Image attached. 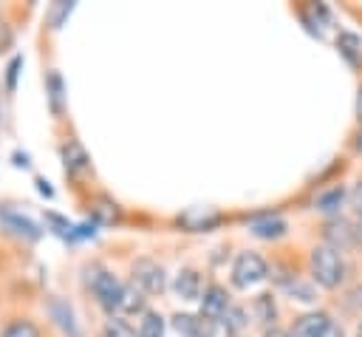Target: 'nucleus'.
I'll list each match as a JSON object with an SVG mask.
<instances>
[{
  "label": "nucleus",
  "mask_w": 362,
  "mask_h": 337,
  "mask_svg": "<svg viewBox=\"0 0 362 337\" xmlns=\"http://www.w3.org/2000/svg\"><path fill=\"white\" fill-rule=\"evenodd\" d=\"M356 122L362 125V85H359V91H356Z\"/></svg>",
  "instance_id": "36"
},
{
  "label": "nucleus",
  "mask_w": 362,
  "mask_h": 337,
  "mask_svg": "<svg viewBox=\"0 0 362 337\" xmlns=\"http://www.w3.org/2000/svg\"><path fill=\"white\" fill-rule=\"evenodd\" d=\"M144 292L133 283L122 286V300H119V314H144Z\"/></svg>",
  "instance_id": "16"
},
{
  "label": "nucleus",
  "mask_w": 362,
  "mask_h": 337,
  "mask_svg": "<svg viewBox=\"0 0 362 337\" xmlns=\"http://www.w3.org/2000/svg\"><path fill=\"white\" fill-rule=\"evenodd\" d=\"M354 238H356V244H362V218L354 224Z\"/></svg>",
  "instance_id": "37"
},
{
  "label": "nucleus",
  "mask_w": 362,
  "mask_h": 337,
  "mask_svg": "<svg viewBox=\"0 0 362 337\" xmlns=\"http://www.w3.org/2000/svg\"><path fill=\"white\" fill-rule=\"evenodd\" d=\"M218 221H221V212H215V210H209V207H192V210H187L184 215H178V224L187 227V229H192V232L212 229Z\"/></svg>",
  "instance_id": "14"
},
{
  "label": "nucleus",
  "mask_w": 362,
  "mask_h": 337,
  "mask_svg": "<svg viewBox=\"0 0 362 337\" xmlns=\"http://www.w3.org/2000/svg\"><path fill=\"white\" fill-rule=\"evenodd\" d=\"M62 164H65V173L68 176H79V173H88L90 170V159H88L85 147L76 139H68L62 144Z\"/></svg>",
  "instance_id": "11"
},
{
  "label": "nucleus",
  "mask_w": 362,
  "mask_h": 337,
  "mask_svg": "<svg viewBox=\"0 0 362 337\" xmlns=\"http://www.w3.org/2000/svg\"><path fill=\"white\" fill-rule=\"evenodd\" d=\"M342 300H345V306H348L351 312H362V283L354 286V289H348Z\"/></svg>",
  "instance_id": "29"
},
{
  "label": "nucleus",
  "mask_w": 362,
  "mask_h": 337,
  "mask_svg": "<svg viewBox=\"0 0 362 337\" xmlns=\"http://www.w3.org/2000/svg\"><path fill=\"white\" fill-rule=\"evenodd\" d=\"M130 283L139 286L144 295H161L167 289L164 266L153 258H136L130 263Z\"/></svg>",
  "instance_id": "4"
},
{
  "label": "nucleus",
  "mask_w": 362,
  "mask_h": 337,
  "mask_svg": "<svg viewBox=\"0 0 362 337\" xmlns=\"http://www.w3.org/2000/svg\"><path fill=\"white\" fill-rule=\"evenodd\" d=\"M252 312H255V317H257L260 323H266V329L277 326V323H274V320H277V303H274V295H269V292L257 295V297L252 300Z\"/></svg>",
  "instance_id": "17"
},
{
  "label": "nucleus",
  "mask_w": 362,
  "mask_h": 337,
  "mask_svg": "<svg viewBox=\"0 0 362 337\" xmlns=\"http://www.w3.org/2000/svg\"><path fill=\"white\" fill-rule=\"evenodd\" d=\"M93 218H96V224H116L122 218V210H119L116 201L102 195V198L93 201Z\"/></svg>",
  "instance_id": "20"
},
{
  "label": "nucleus",
  "mask_w": 362,
  "mask_h": 337,
  "mask_svg": "<svg viewBox=\"0 0 362 337\" xmlns=\"http://www.w3.org/2000/svg\"><path fill=\"white\" fill-rule=\"evenodd\" d=\"M351 207L356 210V215L362 218V178L354 184V190H351Z\"/></svg>",
  "instance_id": "31"
},
{
  "label": "nucleus",
  "mask_w": 362,
  "mask_h": 337,
  "mask_svg": "<svg viewBox=\"0 0 362 337\" xmlns=\"http://www.w3.org/2000/svg\"><path fill=\"white\" fill-rule=\"evenodd\" d=\"M88 286H90L93 300L99 303V309L107 312L110 317H116V314H119V300H122V286H124V283H122L110 269H105V266H90V269H88Z\"/></svg>",
  "instance_id": "2"
},
{
  "label": "nucleus",
  "mask_w": 362,
  "mask_h": 337,
  "mask_svg": "<svg viewBox=\"0 0 362 337\" xmlns=\"http://www.w3.org/2000/svg\"><path fill=\"white\" fill-rule=\"evenodd\" d=\"M286 289L291 292V300H303V303H314V300H317L314 286H311V283H303V280H297V278H291V280L286 283Z\"/></svg>",
  "instance_id": "25"
},
{
  "label": "nucleus",
  "mask_w": 362,
  "mask_h": 337,
  "mask_svg": "<svg viewBox=\"0 0 362 337\" xmlns=\"http://www.w3.org/2000/svg\"><path fill=\"white\" fill-rule=\"evenodd\" d=\"M232 306L226 289L221 283H209L204 292H201V317H209V320H221L226 314V309Z\"/></svg>",
  "instance_id": "6"
},
{
  "label": "nucleus",
  "mask_w": 362,
  "mask_h": 337,
  "mask_svg": "<svg viewBox=\"0 0 362 337\" xmlns=\"http://www.w3.org/2000/svg\"><path fill=\"white\" fill-rule=\"evenodd\" d=\"M342 201H345V190H342V187H331V190L320 193L314 204H317V210H320V212H328V215H334V212H339Z\"/></svg>",
  "instance_id": "21"
},
{
  "label": "nucleus",
  "mask_w": 362,
  "mask_h": 337,
  "mask_svg": "<svg viewBox=\"0 0 362 337\" xmlns=\"http://www.w3.org/2000/svg\"><path fill=\"white\" fill-rule=\"evenodd\" d=\"M0 224H3L8 232H14V235H20V238H25V241H40V238H42V229H40L28 215H23V212H17V210L0 207Z\"/></svg>",
  "instance_id": "7"
},
{
  "label": "nucleus",
  "mask_w": 362,
  "mask_h": 337,
  "mask_svg": "<svg viewBox=\"0 0 362 337\" xmlns=\"http://www.w3.org/2000/svg\"><path fill=\"white\" fill-rule=\"evenodd\" d=\"M221 320H223V323H226V326H229V329H232V331L238 334V331H240V329L246 326V320H249V317H246V312H243L240 306H235V303H232V306L226 309V314H223Z\"/></svg>",
  "instance_id": "28"
},
{
  "label": "nucleus",
  "mask_w": 362,
  "mask_h": 337,
  "mask_svg": "<svg viewBox=\"0 0 362 337\" xmlns=\"http://www.w3.org/2000/svg\"><path fill=\"white\" fill-rule=\"evenodd\" d=\"M173 329H175L181 337H198V334H201V317L175 314V317H173Z\"/></svg>",
  "instance_id": "22"
},
{
  "label": "nucleus",
  "mask_w": 362,
  "mask_h": 337,
  "mask_svg": "<svg viewBox=\"0 0 362 337\" xmlns=\"http://www.w3.org/2000/svg\"><path fill=\"white\" fill-rule=\"evenodd\" d=\"M164 329H167V323H164V317L158 312H144L141 320H139L136 334L139 337H164Z\"/></svg>",
  "instance_id": "19"
},
{
  "label": "nucleus",
  "mask_w": 362,
  "mask_h": 337,
  "mask_svg": "<svg viewBox=\"0 0 362 337\" xmlns=\"http://www.w3.org/2000/svg\"><path fill=\"white\" fill-rule=\"evenodd\" d=\"M263 337H291V334H288V329H283V326H272V329L263 331Z\"/></svg>",
  "instance_id": "33"
},
{
  "label": "nucleus",
  "mask_w": 362,
  "mask_h": 337,
  "mask_svg": "<svg viewBox=\"0 0 362 337\" xmlns=\"http://www.w3.org/2000/svg\"><path fill=\"white\" fill-rule=\"evenodd\" d=\"M320 337H345V331H342V326H337V323L331 320V326H328V329H325Z\"/></svg>",
  "instance_id": "32"
},
{
  "label": "nucleus",
  "mask_w": 362,
  "mask_h": 337,
  "mask_svg": "<svg viewBox=\"0 0 362 337\" xmlns=\"http://www.w3.org/2000/svg\"><path fill=\"white\" fill-rule=\"evenodd\" d=\"M337 51L345 57L348 65H359L362 62V37L354 31H339L337 37Z\"/></svg>",
  "instance_id": "15"
},
{
  "label": "nucleus",
  "mask_w": 362,
  "mask_h": 337,
  "mask_svg": "<svg viewBox=\"0 0 362 337\" xmlns=\"http://www.w3.org/2000/svg\"><path fill=\"white\" fill-rule=\"evenodd\" d=\"M173 289L181 300H201V292H204V280L198 275V269H181L173 280Z\"/></svg>",
  "instance_id": "12"
},
{
  "label": "nucleus",
  "mask_w": 362,
  "mask_h": 337,
  "mask_svg": "<svg viewBox=\"0 0 362 337\" xmlns=\"http://www.w3.org/2000/svg\"><path fill=\"white\" fill-rule=\"evenodd\" d=\"M328 326H331L328 312H305V314H300V317L291 323L288 334H291V337H320Z\"/></svg>",
  "instance_id": "9"
},
{
  "label": "nucleus",
  "mask_w": 362,
  "mask_h": 337,
  "mask_svg": "<svg viewBox=\"0 0 362 337\" xmlns=\"http://www.w3.org/2000/svg\"><path fill=\"white\" fill-rule=\"evenodd\" d=\"M48 312H51V317L57 320V326L62 329V334H65V337H82V331H79V323H76V317H74V309L68 306V300H62V297H51V303H48Z\"/></svg>",
  "instance_id": "13"
},
{
  "label": "nucleus",
  "mask_w": 362,
  "mask_h": 337,
  "mask_svg": "<svg viewBox=\"0 0 362 337\" xmlns=\"http://www.w3.org/2000/svg\"><path fill=\"white\" fill-rule=\"evenodd\" d=\"M11 42H14V28L8 25V20H6V17H0V54H3V51H8V48H11Z\"/></svg>",
  "instance_id": "30"
},
{
  "label": "nucleus",
  "mask_w": 362,
  "mask_h": 337,
  "mask_svg": "<svg viewBox=\"0 0 362 337\" xmlns=\"http://www.w3.org/2000/svg\"><path fill=\"white\" fill-rule=\"evenodd\" d=\"M71 11H74V3H54L51 11H48V28L51 31H59L62 23L71 17Z\"/></svg>",
  "instance_id": "26"
},
{
  "label": "nucleus",
  "mask_w": 362,
  "mask_h": 337,
  "mask_svg": "<svg viewBox=\"0 0 362 337\" xmlns=\"http://www.w3.org/2000/svg\"><path fill=\"white\" fill-rule=\"evenodd\" d=\"M249 232L260 241H280L288 232V221L277 212H263V215H255L249 221Z\"/></svg>",
  "instance_id": "5"
},
{
  "label": "nucleus",
  "mask_w": 362,
  "mask_h": 337,
  "mask_svg": "<svg viewBox=\"0 0 362 337\" xmlns=\"http://www.w3.org/2000/svg\"><path fill=\"white\" fill-rule=\"evenodd\" d=\"M45 99H48V110L54 119H62L65 105H68V93H65V79L57 68H51L45 74Z\"/></svg>",
  "instance_id": "8"
},
{
  "label": "nucleus",
  "mask_w": 362,
  "mask_h": 337,
  "mask_svg": "<svg viewBox=\"0 0 362 337\" xmlns=\"http://www.w3.org/2000/svg\"><path fill=\"white\" fill-rule=\"evenodd\" d=\"M266 278H269V263H266V258L257 255V252H249V249L235 258L232 272H229V280H232L235 289H252V286L263 283Z\"/></svg>",
  "instance_id": "3"
},
{
  "label": "nucleus",
  "mask_w": 362,
  "mask_h": 337,
  "mask_svg": "<svg viewBox=\"0 0 362 337\" xmlns=\"http://www.w3.org/2000/svg\"><path fill=\"white\" fill-rule=\"evenodd\" d=\"M14 164L17 167H28L31 161H28V153H14Z\"/></svg>",
  "instance_id": "35"
},
{
  "label": "nucleus",
  "mask_w": 362,
  "mask_h": 337,
  "mask_svg": "<svg viewBox=\"0 0 362 337\" xmlns=\"http://www.w3.org/2000/svg\"><path fill=\"white\" fill-rule=\"evenodd\" d=\"M37 190H40L45 198H54V187H51L45 178H37Z\"/></svg>",
  "instance_id": "34"
},
{
  "label": "nucleus",
  "mask_w": 362,
  "mask_h": 337,
  "mask_svg": "<svg viewBox=\"0 0 362 337\" xmlns=\"http://www.w3.org/2000/svg\"><path fill=\"white\" fill-rule=\"evenodd\" d=\"M0 337H42V331H40V326H37L34 320H28V317H14V320H8V323L3 326Z\"/></svg>",
  "instance_id": "18"
},
{
  "label": "nucleus",
  "mask_w": 362,
  "mask_h": 337,
  "mask_svg": "<svg viewBox=\"0 0 362 337\" xmlns=\"http://www.w3.org/2000/svg\"><path fill=\"white\" fill-rule=\"evenodd\" d=\"M102 337H139V334H136V329H133L127 320H122V317L116 314V317H110V320L105 323Z\"/></svg>",
  "instance_id": "23"
},
{
  "label": "nucleus",
  "mask_w": 362,
  "mask_h": 337,
  "mask_svg": "<svg viewBox=\"0 0 362 337\" xmlns=\"http://www.w3.org/2000/svg\"><path fill=\"white\" fill-rule=\"evenodd\" d=\"M322 238H325V244H328L331 249H337V252H342V249H348L351 244H356L354 227H351L345 218H331V221H325Z\"/></svg>",
  "instance_id": "10"
},
{
  "label": "nucleus",
  "mask_w": 362,
  "mask_h": 337,
  "mask_svg": "<svg viewBox=\"0 0 362 337\" xmlns=\"http://www.w3.org/2000/svg\"><path fill=\"white\" fill-rule=\"evenodd\" d=\"M356 337H362V320H359V326H356Z\"/></svg>",
  "instance_id": "38"
},
{
  "label": "nucleus",
  "mask_w": 362,
  "mask_h": 337,
  "mask_svg": "<svg viewBox=\"0 0 362 337\" xmlns=\"http://www.w3.org/2000/svg\"><path fill=\"white\" fill-rule=\"evenodd\" d=\"M20 68H23V57L14 54L6 65V93H14L17 91V76H20Z\"/></svg>",
  "instance_id": "27"
},
{
  "label": "nucleus",
  "mask_w": 362,
  "mask_h": 337,
  "mask_svg": "<svg viewBox=\"0 0 362 337\" xmlns=\"http://www.w3.org/2000/svg\"><path fill=\"white\" fill-rule=\"evenodd\" d=\"M308 272H311V280L322 289H337L342 286L345 280V261H342V252L331 249L328 244H317L311 252H308Z\"/></svg>",
  "instance_id": "1"
},
{
  "label": "nucleus",
  "mask_w": 362,
  "mask_h": 337,
  "mask_svg": "<svg viewBox=\"0 0 362 337\" xmlns=\"http://www.w3.org/2000/svg\"><path fill=\"white\" fill-rule=\"evenodd\" d=\"M198 337H238L223 320H209V317H201V334Z\"/></svg>",
  "instance_id": "24"
}]
</instances>
